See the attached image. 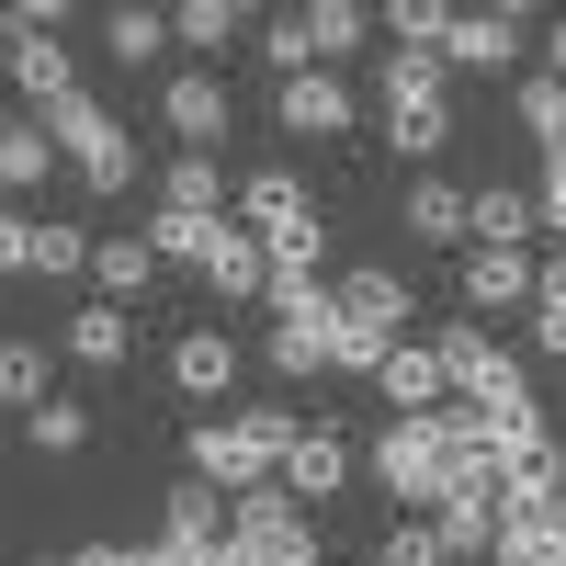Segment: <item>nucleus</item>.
<instances>
[{
	"instance_id": "obj_12",
	"label": "nucleus",
	"mask_w": 566,
	"mask_h": 566,
	"mask_svg": "<svg viewBox=\"0 0 566 566\" xmlns=\"http://www.w3.org/2000/svg\"><path fill=\"white\" fill-rule=\"evenodd\" d=\"M159 125H170L193 159H216V136H227V80H216V69H181V80L159 91Z\"/></svg>"
},
{
	"instance_id": "obj_47",
	"label": "nucleus",
	"mask_w": 566,
	"mask_h": 566,
	"mask_svg": "<svg viewBox=\"0 0 566 566\" xmlns=\"http://www.w3.org/2000/svg\"><path fill=\"white\" fill-rule=\"evenodd\" d=\"M0 216H12V193H0Z\"/></svg>"
},
{
	"instance_id": "obj_38",
	"label": "nucleus",
	"mask_w": 566,
	"mask_h": 566,
	"mask_svg": "<svg viewBox=\"0 0 566 566\" xmlns=\"http://www.w3.org/2000/svg\"><path fill=\"white\" fill-rule=\"evenodd\" d=\"M374 566H453V544L431 522H386V544H374Z\"/></svg>"
},
{
	"instance_id": "obj_1",
	"label": "nucleus",
	"mask_w": 566,
	"mask_h": 566,
	"mask_svg": "<svg viewBox=\"0 0 566 566\" xmlns=\"http://www.w3.org/2000/svg\"><path fill=\"white\" fill-rule=\"evenodd\" d=\"M363 464H374V488H386V499L442 510V499H453V476H488V431H476L464 408H442V419H386Z\"/></svg>"
},
{
	"instance_id": "obj_3",
	"label": "nucleus",
	"mask_w": 566,
	"mask_h": 566,
	"mask_svg": "<svg viewBox=\"0 0 566 566\" xmlns=\"http://www.w3.org/2000/svg\"><path fill=\"white\" fill-rule=\"evenodd\" d=\"M431 352H442V386L464 397V419H476V431H488V419H522V408H533V374L510 363V352L488 340L476 317H453V328H442Z\"/></svg>"
},
{
	"instance_id": "obj_31",
	"label": "nucleus",
	"mask_w": 566,
	"mask_h": 566,
	"mask_svg": "<svg viewBox=\"0 0 566 566\" xmlns=\"http://www.w3.org/2000/svg\"><path fill=\"white\" fill-rule=\"evenodd\" d=\"M442 45H386V69H374V91H386V103H442Z\"/></svg>"
},
{
	"instance_id": "obj_5",
	"label": "nucleus",
	"mask_w": 566,
	"mask_h": 566,
	"mask_svg": "<svg viewBox=\"0 0 566 566\" xmlns=\"http://www.w3.org/2000/svg\"><path fill=\"white\" fill-rule=\"evenodd\" d=\"M45 136H57V159L91 181V193H125V181H136V136L114 125V103H91V91L45 114Z\"/></svg>"
},
{
	"instance_id": "obj_44",
	"label": "nucleus",
	"mask_w": 566,
	"mask_h": 566,
	"mask_svg": "<svg viewBox=\"0 0 566 566\" xmlns=\"http://www.w3.org/2000/svg\"><path fill=\"white\" fill-rule=\"evenodd\" d=\"M544 80H566V23H544Z\"/></svg>"
},
{
	"instance_id": "obj_45",
	"label": "nucleus",
	"mask_w": 566,
	"mask_h": 566,
	"mask_svg": "<svg viewBox=\"0 0 566 566\" xmlns=\"http://www.w3.org/2000/svg\"><path fill=\"white\" fill-rule=\"evenodd\" d=\"M23 566H80V555H23Z\"/></svg>"
},
{
	"instance_id": "obj_2",
	"label": "nucleus",
	"mask_w": 566,
	"mask_h": 566,
	"mask_svg": "<svg viewBox=\"0 0 566 566\" xmlns=\"http://www.w3.org/2000/svg\"><path fill=\"white\" fill-rule=\"evenodd\" d=\"M306 431H295V408H239V419H205L193 431V488H216V499H250V488H272L283 476V453H295Z\"/></svg>"
},
{
	"instance_id": "obj_11",
	"label": "nucleus",
	"mask_w": 566,
	"mask_h": 566,
	"mask_svg": "<svg viewBox=\"0 0 566 566\" xmlns=\"http://www.w3.org/2000/svg\"><path fill=\"white\" fill-rule=\"evenodd\" d=\"M533 45V12H453V34H442V69H476V80H499L510 57Z\"/></svg>"
},
{
	"instance_id": "obj_32",
	"label": "nucleus",
	"mask_w": 566,
	"mask_h": 566,
	"mask_svg": "<svg viewBox=\"0 0 566 566\" xmlns=\"http://www.w3.org/2000/svg\"><path fill=\"white\" fill-rule=\"evenodd\" d=\"M442 136H453V103H386V148L397 159H442Z\"/></svg>"
},
{
	"instance_id": "obj_37",
	"label": "nucleus",
	"mask_w": 566,
	"mask_h": 566,
	"mask_svg": "<svg viewBox=\"0 0 566 566\" xmlns=\"http://www.w3.org/2000/svg\"><path fill=\"white\" fill-rule=\"evenodd\" d=\"M23 442H34V453H80V442H91V408H80V397H45V408L23 419Z\"/></svg>"
},
{
	"instance_id": "obj_7",
	"label": "nucleus",
	"mask_w": 566,
	"mask_h": 566,
	"mask_svg": "<svg viewBox=\"0 0 566 566\" xmlns=\"http://www.w3.org/2000/svg\"><path fill=\"white\" fill-rule=\"evenodd\" d=\"M0 80L23 91V114H57V103H80V57L57 34H12L0 23Z\"/></svg>"
},
{
	"instance_id": "obj_33",
	"label": "nucleus",
	"mask_w": 566,
	"mask_h": 566,
	"mask_svg": "<svg viewBox=\"0 0 566 566\" xmlns=\"http://www.w3.org/2000/svg\"><path fill=\"white\" fill-rule=\"evenodd\" d=\"M510 114H522V136H533L544 159H566V80H522V91H510Z\"/></svg>"
},
{
	"instance_id": "obj_25",
	"label": "nucleus",
	"mask_w": 566,
	"mask_h": 566,
	"mask_svg": "<svg viewBox=\"0 0 566 566\" xmlns=\"http://www.w3.org/2000/svg\"><path fill=\"white\" fill-rule=\"evenodd\" d=\"M91 283H103V306H136V295L159 283V250L136 239V227H114V239L91 250Z\"/></svg>"
},
{
	"instance_id": "obj_28",
	"label": "nucleus",
	"mask_w": 566,
	"mask_h": 566,
	"mask_svg": "<svg viewBox=\"0 0 566 566\" xmlns=\"http://www.w3.org/2000/svg\"><path fill=\"white\" fill-rule=\"evenodd\" d=\"M216 227H227V216H159V205H148V227H136V239L159 250V272H205V250H216Z\"/></svg>"
},
{
	"instance_id": "obj_19",
	"label": "nucleus",
	"mask_w": 566,
	"mask_h": 566,
	"mask_svg": "<svg viewBox=\"0 0 566 566\" xmlns=\"http://www.w3.org/2000/svg\"><path fill=\"white\" fill-rule=\"evenodd\" d=\"M499 566H566V488L544 499V510H499V544H488Z\"/></svg>"
},
{
	"instance_id": "obj_41",
	"label": "nucleus",
	"mask_w": 566,
	"mask_h": 566,
	"mask_svg": "<svg viewBox=\"0 0 566 566\" xmlns=\"http://www.w3.org/2000/svg\"><path fill=\"white\" fill-rule=\"evenodd\" d=\"M12 272H34V216H23V205L0 216V283H12Z\"/></svg>"
},
{
	"instance_id": "obj_9",
	"label": "nucleus",
	"mask_w": 566,
	"mask_h": 566,
	"mask_svg": "<svg viewBox=\"0 0 566 566\" xmlns=\"http://www.w3.org/2000/svg\"><path fill=\"white\" fill-rule=\"evenodd\" d=\"M227 555V499L216 488H170L159 499V566H216Z\"/></svg>"
},
{
	"instance_id": "obj_23",
	"label": "nucleus",
	"mask_w": 566,
	"mask_h": 566,
	"mask_svg": "<svg viewBox=\"0 0 566 566\" xmlns=\"http://www.w3.org/2000/svg\"><path fill=\"white\" fill-rule=\"evenodd\" d=\"M295 34H306V69H340L352 45L374 34V12H363V0H306V12H295Z\"/></svg>"
},
{
	"instance_id": "obj_22",
	"label": "nucleus",
	"mask_w": 566,
	"mask_h": 566,
	"mask_svg": "<svg viewBox=\"0 0 566 566\" xmlns=\"http://www.w3.org/2000/svg\"><path fill=\"white\" fill-rule=\"evenodd\" d=\"M57 170V136H45V114H0V193H34V181Z\"/></svg>"
},
{
	"instance_id": "obj_46",
	"label": "nucleus",
	"mask_w": 566,
	"mask_h": 566,
	"mask_svg": "<svg viewBox=\"0 0 566 566\" xmlns=\"http://www.w3.org/2000/svg\"><path fill=\"white\" fill-rule=\"evenodd\" d=\"M216 566H250V555H216Z\"/></svg>"
},
{
	"instance_id": "obj_43",
	"label": "nucleus",
	"mask_w": 566,
	"mask_h": 566,
	"mask_svg": "<svg viewBox=\"0 0 566 566\" xmlns=\"http://www.w3.org/2000/svg\"><path fill=\"white\" fill-rule=\"evenodd\" d=\"M80 566H159V544H80Z\"/></svg>"
},
{
	"instance_id": "obj_4",
	"label": "nucleus",
	"mask_w": 566,
	"mask_h": 566,
	"mask_svg": "<svg viewBox=\"0 0 566 566\" xmlns=\"http://www.w3.org/2000/svg\"><path fill=\"white\" fill-rule=\"evenodd\" d=\"M227 555H250V566H317V510L295 488H250V499H227Z\"/></svg>"
},
{
	"instance_id": "obj_40",
	"label": "nucleus",
	"mask_w": 566,
	"mask_h": 566,
	"mask_svg": "<svg viewBox=\"0 0 566 566\" xmlns=\"http://www.w3.org/2000/svg\"><path fill=\"white\" fill-rule=\"evenodd\" d=\"M261 57H272L283 80H295V69H306V34H295V12H272V23H261Z\"/></svg>"
},
{
	"instance_id": "obj_26",
	"label": "nucleus",
	"mask_w": 566,
	"mask_h": 566,
	"mask_svg": "<svg viewBox=\"0 0 566 566\" xmlns=\"http://www.w3.org/2000/svg\"><path fill=\"white\" fill-rule=\"evenodd\" d=\"M57 352L103 374V363H125V352H136V317H125V306H69V328H57Z\"/></svg>"
},
{
	"instance_id": "obj_42",
	"label": "nucleus",
	"mask_w": 566,
	"mask_h": 566,
	"mask_svg": "<svg viewBox=\"0 0 566 566\" xmlns=\"http://www.w3.org/2000/svg\"><path fill=\"white\" fill-rule=\"evenodd\" d=\"M533 216L555 227V250H566V159H544V181H533Z\"/></svg>"
},
{
	"instance_id": "obj_8",
	"label": "nucleus",
	"mask_w": 566,
	"mask_h": 566,
	"mask_svg": "<svg viewBox=\"0 0 566 566\" xmlns=\"http://www.w3.org/2000/svg\"><path fill=\"white\" fill-rule=\"evenodd\" d=\"M239 227H250L261 250H283V239H317V193H306L295 170H250V181H239Z\"/></svg>"
},
{
	"instance_id": "obj_17",
	"label": "nucleus",
	"mask_w": 566,
	"mask_h": 566,
	"mask_svg": "<svg viewBox=\"0 0 566 566\" xmlns=\"http://www.w3.org/2000/svg\"><path fill=\"white\" fill-rule=\"evenodd\" d=\"M170 386L181 397H239V340H227V328H181V340H170Z\"/></svg>"
},
{
	"instance_id": "obj_35",
	"label": "nucleus",
	"mask_w": 566,
	"mask_h": 566,
	"mask_svg": "<svg viewBox=\"0 0 566 566\" xmlns=\"http://www.w3.org/2000/svg\"><path fill=\"white\" fill-rule=\"evenodd\" d=\"M159 45H170V12H103V57L114 69H148Z\"/></svg>"
},
{
	"instance_id": "obj_36",
	"label": "nucleus",
	"mask_w": 566,
	"mask_h": 566,
	"mask_svg": "<svg viewBox=\"0 0 566 566\" xmlns=\"http://www.w3.org/2000/svg\"><path fill=\"white\" fill-rule=\"evenodd\" d=\"M227 34H250L239 0H181V12H170V45H227Z\"/></svg>"
},
{
	"instance_id": "obj_14",
	"label": "nucleus",
	"mask_w": 566,
	"mask_h": 566,
	"mask_svg": "<svg viewBox=\"0 0 566 566\" xmlns=\"http://www.w3.org/2000/svg\"><path fill=\"white\" fill-rule=\"evenodd\" d=\"M340 295V317H363V328H386V340H408V317H419V295H408V272H386V261H363V272H340L328 283Z\"/></svg>"
},
{
	"instance_id": "obj_16",
	"label": "nucleus",
	"mask_w": 566,
	"mask_h": 566,
	"mask_svg": "<svg viewBox=\"0 0 566 566\" xmlns=\"http://www.w3.org/2000/svg\"><path fill=\"white\" fill-rule=\"evenodd\" d=\"M431 533L453 544V566H464V555H488V544H499V464H488V476H453V499L431 510Z\"/></svg>"
},
{
	"instance_id": "obj_20",
	"label": "nucleus",
	"mask_w": 566,
	"mask_h": 566,
	"mask_svg": "<svg viewBox=\"0 0 566 566\" xmlns=\"http://www.w3.org/2000/svg\"><path fill=\"white\" fill-rule=\"evenodd\" d=\"M397 227H408L419 250H464V181L419 170V181H408V205H397Z\"/></svg>"
},
{
	"instance_id": "obj_13",
	"label": "nucleus",
	"mask_w": 566,
	"mask_h": 566,
	"mask_svg": "<svg viewBox=\"0 0 566 566\" xmlns=\"http://www.w3.org/2000/svg\"><path fill=\"white\" fill-rule=\"evenodd\" d=\"M533 239H544L533 193H510V181H476V193H464V250H533Z\"/></svg>"
},
{
	"instance_id": "obj_27",
	"label": "nucleus",
	"mask_w": 566,
	"mask_h": 566,
	"mask_svg": "<svg viewBox=\"0 0 566 566\" xmlns=\"http://www.w3.org/2000/svg\"><path fill=\"white\" fill-rule=\"evenodd\" d=\"M57 397V340H0V408H45Z\"/></svg>"
},
{
	"instance_id": "obj_30",
	"label": "nucleus",
	"mask_w": 566,
	"mask_h": 566,
	"mask_svg": "<svg viewBox=\"0 0 566 566\" xmlns=\"http://www.w3.org/2000/svg\"><path fill=\"white\" fill-rule=\"evenodd\" d=\"M91 250H103V239H91L80 216H34V283H80Z\"/></svg>"
},
{
	"instance_id": "obj_29",
	"label": "nucleus",
	"mask_w": 566,
	"mask_h": 566,
	"mask_svg": "<svg viewBox=\"0 0 566 566\" xmlns=\"http://www.w3.org/2000/svg\"><path fill=\"white\" fill-rule=\"evenodd\" d=\"M159 216H227V170L181 148V159L159 170Z\"/></svg>"
},
{
	"instance_id": "obj_10",
	"label": "nucleus",
	"mask_w": 566,
	"mask_h": 566,
	"mask_svg": "<svg viewBox=\"0 0 566 566\" xmlns=\"http://www.w3.org/2000/svg\"><path fill=\"white\" fill-rule=\"evenodd\" d=\"M352 114H363V103H352L340 69H295V80L272 91V125H283V136H352Z\"/></svg>"
},
{
	"instance_id": "obj_39",
	"label": "nucleus",
	"mask_w": 566,
	"mask_h": 566,
	"mask_svg": "<svg viewBox=\"0 0 566 566\" xmlns=\"http://www.w3.org/2000/svg\"><path fill=\"white\" fill-rule=\"evenodd\" d=\"M386 34H397V45H442V34H453V12H442V0H397Z\"/></svg>"
},
{
	"instance_id": "obj_18",
	"label": "nucleus",
	"mask_w": 566,
	"mask_h": 566,
	"mask_svg": "<svg viewBox=\"0 0 566 566\" xmlns=\"http://www.w3.org/2000/svg\"><path fill=\"white\" fill-rule=\"evenodd\" d=\"M533 306V250H464V317Z\"/></svg>"
},
{
	"instance_id": "obj_21",
	"label": "nucleus",
	"mask_w": 566,
	"mask_h": 566,
	"mask_svg": "<svg viewBox=\"0 0 566 566\" xmlns=\"http://www.w3.org/2000/svg\"><path fill=\"white\" fill-rule=\"evenodd\" d=\"M205 283H216L227 306H261V295H272V250L250 239V227H216V250H205Z\"/></svg>"
},
{
	"instance_id": "obj_6",
	"label": "nucleus",
	"mask_w": 566,
	"mask_h": 566,
	"mask_svg": "<svg viewBox=\"0 0 566 566\" xmlns=\"http://www.w3.org/2000/svg\"><path fill=\"white\" fill-rule=\"evenodd\" d=\"M328 317H340V295H328V283H306V295H272L261 363L283 374V386H306V374H328Z\"/></svg>"
},
{
	"instance_id": "obj_24",
	"label": "nucleus",
	"mask_w": 566,
	"mask_h": 566,
	"mask_svg": "<svg viewBox=\"0 0 566 566\" xmlns=\"http://www.w3.org/2000/svg\"><path fill=\"white\" fill-rule=\"evenodd\" d=\"M352 464H363V453H352L340 431H306L295 453H283V488H295V499H340V488H352Z\"/></svg>"
},
{
	"instance_id": "obj_15",
	"label": "nucleus",
	"mask_w": 566,
	"mask_h": 566,
	"mask_svg": "<svg viewBox=\"0 0 566 566\" xmlns=\"http://www.w3.org/2000/svg\"><path fill=\"white\" fill-rule=\"evenodd\" d=\"M374 397H397V419H442V408H453L442 352H431V340H397V352H386V374H374Z\"/></svg>"
},
{
	"instance_id": "obj_34",
	"label": "nucleus",
	"mask_w": 566,
	"mask_h": 566,
	"mask_svg": "<svg viewBox=\"0 0 566 566\" xmlns=\"http://www.w3.org/2000/svg\"><path fill=\"white\" fill-rule=\"evenodd\" d=\"M533 352H555V363H566V250H544V261H533Z\"/></svg>"
}]
</instances>
